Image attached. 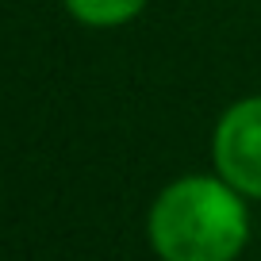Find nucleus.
<instances>
[{"instance_id":"nucleus-3","label":"nucleus","mask_w":261,"mask_h":261,"mask_svg":"<svg viewBox=\"0 0 261 261\" xmlns=\"http://www.w3.org/2000/svg\"><path fill=\"white\" fill-rule=\"evenodd\" d=\"M146 4L150 0H62V8L81 27H92V31L127 27L130 19H139L146 12Z\"/></svg>"},{"instance_id":"nucleus-1","label":"nucleus","mask_w":261,"mask_h":261,"mask_svg":"<svg viewBox=\"0 0 261 261\" xmlns=\"http://www.w3.org/2000/svg\"><path fill=\"white\" fill-rule=\"evenodd\" d=\"M146 242L158 261H238L250 246V204L219 173H185L154 196Z\"/></svg>"},{"instance_id":"nucleus-2","label":"nucleus","mask_w":261,"mask_h":261,"mask_svg":"<svg viewBox=\"0 0 261 261\" xmlns=\"http://www.w3.org/2000/svg\"><path fill=\"white\" fill-rule=\"evenodd\" d=\"M212 165L246 200H261V96H242L219 112Z\"/></svg>"}]
</instances>
